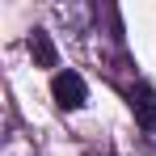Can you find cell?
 <instances>
[{"label": "cell", "instance_id": "3957f363", "mask_svg": "<svg viewBox=\"0 0 156 156\" xmlns=\"http://www.w3.org/2000/svg\"><path fill=\"white\" fill-rule=\"evenodd\" d=\"M26 47H30V55H34V63H38V68H55V63H59L55 42H51V34H47V30H34Z\"/></svg>", "mask_w": 156, "mask_h": 156}, {"label": "cell", "instance_id": "7a4b0ae2", "mask_svg": "<svg viewBox=\"0 0 156 156\" xmlns=\"http://www.w3.org/2000/svg\"><path fill=\"white\" fill-rule=\"evenodd\" d=\"M51 97L59 110H80L84 105V97H89V89H84V80H80V72H55L51 80Z\"/></svg>", "mask_w": 156, "mask_h": 156}, {"label": "cell", "instance_id": "6da1fadb", "mask_svg": "<svg viewBox=\"0 0 156 156\" xmlns=\"http://www.w3.org/2000/svg\"><path fill=\"white\" fill-rule=\"evenodd\" d=\"M127 97H131V110H135V122H139V131H144L148 148H156V93H152V84L135 80V84L127 89Z\"/></svg>", "mask_w": 156, "mask_h": 156}]
</instances>
